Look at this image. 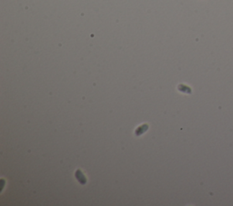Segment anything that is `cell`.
Returning <instances> with one entry per match:
<instances>
[{
    "mask_svg": "<svg viewBox=\"0 0 233 206\" xmlns=\"http://www.w3.org/2000/svg\"><path fill=\"white\" fill-rule=\"evenodd\" d=\"M178 90H181V91H182L183 93H186V94H190V93H191V89H190L189 87H188V86L184 85V84H179Z\"/></svg>",
    "mask_w": 233,
    "mask_h": 206,
    "instance_id": "6da1fadb",
    "label": "cell"
}]
</instances>
